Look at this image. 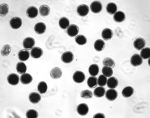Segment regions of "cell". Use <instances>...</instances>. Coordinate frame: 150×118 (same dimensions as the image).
Masks as SVG:
<instances>
[{
  "mask_svg": "<svg viewBox=\"0 0 150 118\" xmlns=\"http://www.w3.org/2000/svg\"><path fill=\"white\" fill-rule=\"evenodd\" d=\"M35 44V41L34 39L29 37L25 39L23 42V46L26 50H30L34 47Z\"/></svg>",
  "mask_w": 150,
  "mask_h": 118,
  "instance_id": "cell-1",
  "label": "cell"
},
{
  "mask_svg": "<svg viewBox=\"0 0 150 118\" xmlns=\"http://www.w3.org/2000/svg\"><path fill=\"white\" fill-rule=\"evenodd\" d=\"M85 79V75L83 72L81 71H76L73 75V80L76 83H82L84 81Z\"/></svg>",
  "mask_w": 150,
  "mask_h": 118,
  "instance_id": "cell-2",
  "label": "cell"
},
{
  "mask_svg": "<svg viewBox=\"0 0 150 118\" xmlns=\"http://www.w3.org/2000/svg\"><path fill=\"white\" fill-rule=\"evenodd\" d=\"M90 8L93 13H99L102 10V5L100 1H95L92 3Z\"/></svg>",
  "mask_w": 150,
  "mask_h": 118,
  "instance_id": "cell-3",
  "label": "cell"
},
{
  "mask_svg": "<svg viewBox=\"0 0 150 118\" xmlns=\"http://www.w3.org/2000/svg\"><path fill=\"white\" fill-rule=\"evenodd\" d=\"M77 11L79 15L82 17H85L89 12V8L87 5L82 4L77 7Z\"/></svg>",
  "mask_w": 150,
  "mask_h": 118,
  "instance_id": "cell-4",
  "label": "cell"
},
{
  "mask_svg": "<svg viewBox=\"0 0 150 118\" xmlns=\"http://www.w3.org/2000/svg\"><path fill=\"white\" fill-rule=\"evenodd\" d=\"M143 59L140 54H135L132 56L130 59V62L132 66H140L143 63Z\"/></svg>",
  "mask_w": 150,
  "mask_h": 118,
  "instance_id": "cell-5",
  "label": "cell"
},
{
  "mask_svg": "<svg viewBox=\"0 0 150 118\" xmlns=\"http://www.w3.org/2000/svg\"><path fill=\"white\" fill-rule=\"evenodd\" d=\"M10 24L11 26L13 29H19L22 25V19L18 17H14L11 19Z\"/></svg>",
  "mask_w": 150,
  "mask_h": 118,
  "instance_id": "cell-6",
  "label": "cell"
},
{
  "mask_svg": "<svg viewBox=\"0 0 150 118\" xmlns=\"http://www.w3.org/2000/svg\"><path fill=\"white\" fill-rule=\"evenodd\" d=\"M79 31V28L75 24H71L69 26L67 29V32L70 37H75L78 34Z\"/></svg>",
  "mask_w": 150,
  "mask_h": 118,
  "instance_id": "cell-7",
  "label": "cell"
},
{
  "mask_svg": "<svg viewBox=\"0 0 150 118\" xmlns=\"http://www.w3.org/2000/svg\"><path fill=\"white\" fill-rule=\"evenodd\" d=\"M63 62L66 63H70L73 61L74 54L71 52H67L63 53L61 57Z\"/></svg>",
  "mask_w": 150,
  "mask_h": 118,
  "instance_id": "cell-8",
  "label": "cell"
},
{
  "mask_svg": "<svg viewBox=\"0 0 150 118\" xmlns=\"http://www.w3.org/2000/svg\"><path fill=\"white\" fill-rule=\"evenodd\" d=\"M145 40L142 38H137L134 42V47L136 49L138 50H142L145 47Z\"/></svg>",
  "mask_w": 150,
  "mask_h": 118,
  "instance_id": "cell-9",
  "label": "cell"
},
{
  "mask_svg": "<svg viewBox=\"0 0 150 118\" xmlns=\"http://www.w3.org/2000/svg\"><path fill=\"white\" fill-rule=\"evenodd\" d=\"M77 111L78 113L81 116H85L89 111V107L86 103H82L77 106Z\"/></svg>",
  "mask_w": 150,
  "mask_h": 118,
  "instance_id": "cell-10",
  "label": "cell"
},
{
  "mask_svg": "<svg viewBox=\"0 0 150 118\" xmlns=\"http://www.w3.org/2000/svg\"><path fill=\"white\" fill-rule=\"evenodd\" d=\"M118 93L117 91L114 89H110L105 93V97L110 101H113L117 98Z\"/></svg>",
  "mask_w": 150,
  "mask_h": 118,
  "instance_id": "cell-11",
  "label": "cell"
},
{
  "mask_svg": "<svg viewBox=\"0 0 150 118\" xmlns=\"http://www.w3.org/2000/svg\"><path fill=\"white\" fill-rule=\"evenodd\" d=\"M7 80L11 85H16L19 83V76L16 74L12 73L9 75L7 77Z\"/></svg>",
  "mask_w": 150,
  "mask_h": 118,
  "instance_id": "cell-12",
  "label": "cell"
},
{
  "mask_svg": "<svg viewBox=\"0 0 150 118\" xmlns=\"http://www.w3.org/2000/svg\"><path fill=\"white\" fill-rule=\"evenodd\" d=\"M43 52L41 48L39 47H35L32 49L30 54L32 57L34 59H39L43 55Z\"/></svg>",
  "mask_w": 150,
  "mask_h": 118,
  "instance_id": "cell-13",
  "label": "cell"
},
{
  "mask_svg": "<svg viewBox=\"0 0 150 118\" xmlns=\"http://www.w3.org/2000/svg\"><path fill=\"white\" fill-rule=\"evenodd\" d=\"M38 13V9L35 6L29 7L26 10V14L31 19L36 18Z\"/></svg>",
  "mask_w": 150,
  "mask_h": 118,
  "instance_id": "cell-14",
  "label": "cell"
},
{
  "mask_svg": "<svg viewBox=\"0 0 150 118\" xmlns=\"http://www.w3.org/2000/svg\"><path fill=\"white\" fill-rule=\"evenodd\" d=\"M34 30L38 34H43L46 30V26L43 23H38L35 25Z\"/></svg>",
  "mask_w": 150,
  "mask_h": 118,
  "instance_id": "cell-15",
  "label": "cell"
},
{
  "mask_svg": "<svg viewBox=\"0 0 150 118\" xmlns=\"http://www.w3.org/2000/svg\"><path fill=\"white\" fill-rule=\"evenodd\" d=\"M119 81L117 79L114 77H110L107 80V85L109 88L115 89L117 87Z\"/></svg>",
  "mask_w": 150,
  "mask_h": 118,
  "instance_id": "cell-16",
  "label": "cell"
},
{
  "mask_svg": "<svg viewBox=\"0 0 150 118\" xmlns=\"http://www.w3.org/2000/svg\"><path fill=\"white\" fill-rule=\"evenodd\" d=\"M29 99L31 102L33 104H37L39 102L41 99V97L38 93L33 92L29 95Z\"/></svg>",
  "mask_w": 150,
  "mask_h": 118,
  "instance_id": "cell-17",
  "label": "cell"
},
{
  "mask_svg": "<svg viewBox=\"0 0 150 118\" xmlns=\"http://www.w3.org/2000/svg\"><path fill=\"white\" fill-rule=\"evenodd\" d=\"M30 55L29 51L23 49L18 52V57L19 60L22 61H25L29 59Z\"/></svg>",
  "mask_w": 150,
  "mask_h": 118,
  "instance_id": "cell-18",
  "label": "cell"
},
{
  "mask_svg": "<svg viewBox=\"0 0 150 118\" xmlns=\"http://www.w3.org/2000/svg\"><path fill=\"white\" fill-rule=\"evenodd\" d=\"M113 35V33L112 31L109 28H106L102 31V37L105 40H108L112 39Z\"/></svg>",
  "mask_w": 150,
  "mask_h": 118,
  "instance_id": "cell-19",
  "label": "cell"
},
{
  "mask_svg": "<svg viewBox=\"0 0 150 118\" xmlns=\"http://www.w3.org/2000/svg\"><path fill=\"white\" fill-rule=\"evenodd\" d=\"M113 19L116 22L121 23L125 20L126 16L124 12L121 11H117L114 14Z\"/></svg>",
  "mask_w": 150,
  "mask_h": 118,
  "instance_id": "cell-20",
  "label": "cell"
},
{
  "mask_svg": "<svg viewBox=\"0 0 150 118\" xmlns=\"http://www.w3.org/2000/svg\"><path fill=\"white\" fill-rule=\"evenodd\" d=\"M33 80V77L29 73H24L21 77V82L24 84H29L32 82Z\"/></svg>",
  "mask_w": 150,
  "mask_h": 118,
  "instance_id": "cell-21",
  "label": "cell"
},
{
  "mask_svg": "<svg viewBox=\"0 0 150 118\" xmlns=\"http://www.w3.org/2000/svg\"><path fill=\"white\" fill-rule=\"evenodd\" d=\"M62 72L60 69L55 67L51 71L50 75L52 78L59 79L62 76Z\"/></svg>",
  "mask_w": 150,
  "mask_h": 118,
  "instance_id": "cell-22",
  "label": "cell"
},
{
  "mask_svg": "<svg viewBox=\"0 0 150 118\" xmlns=\"http://www.w3.org/2000/svg\"><path fill=\"white\" fill-rule=\"evenodd\" d=\"M134 93V89L133 88L130 86H128L123 89L122 94L125 98L130 97Z\"/></svg>",
  "mask_w": 150,
  "mask_h": 118,
  "instance_id": "cell-23",
  "label": "cell"
},
{
  "mask_svg": "<svg viewBox=\"0 0 150 118\" xmlns=\"http://www.w3.org/2000/svg\"><path fill=\"white\" fill-rule=\"evenodd\" d=\"M105 42L102 40H97L94 43V48L98 52H100L103 50L105 48Z\"/></svg>",
  "mask_w": 150,
  "mask_h": 118,
  "instance_id": "cell-24",
  "label": "cell"
},
{
  "mask_svg": "<svg viewBox=\"0 0 150 118\" xmlns=\"http://www.w3.org/2000/svg\"><path fill=\"white\" fill-rule=\"evenodd\" d=\"M106 93L105 88L102 87H98L93 91V94L97 98H100L105 96Z\"/></svg>",
  "mask_w": 150,
  "mask_h": 118,
  "instance_id": "cell-25",
  "label": "cell"
},
{
  "mask_svg": "<svg viewBox=\"0 0 150 118\" xmlns=\"http://www.w3.org/2000/svg\"><path fill=\"white\" fill-rule=\"evenodd\" d=\"M87 84L91 88H94L98 85V78L95 76L89 77L87 80Z\"/></svg>",
  "mask_w": 150,
  "mask_h": 118,
  "instance_id": "cell-26",
  "label": "cell"
},
{
  "mask_svg": "<svg viewBox=\"0 0 150 118\" xmlns=\"http://www.w3.org/2000/svg\"><path fill=\"white\" fill-rule=\"evenodd\" d=\"M99 72V68L98 65L93 64L90 66L89 68V72L91 76H95L98 75Z\"/></svg>",
  "mask_w": 150,
  "mask_h": 118,
  "instance_id": "cell-27",
  "label": "cell"
},
{
  "mask_svg": "<svg viewBox=\"0 0 150 118\" xmlns=\"http://www.w3.org/2000/svg\"><path fill=\"white\" fill-rule=\"evenodd\" d=\"M117 5L114 3H110L108 4L106 7V10L108 13L113 15L117 11Z\"/></svg>",
  "mask_w": 150,
  "mask_h": 118,
  "instance_id": "cell-28",
  "label": "cell"
},
{
  "mask_svg": "<svg viewBox=\"0 0 150 118\" xmlns=\"http://www.w3.org/2000/svg\"><path fill=\"white\" fill-rule=\"evenodd\" d=\"M50 10L49 6L47 5H42L40 6L39 9L40 15L42 16L46 17L50 13Z\"/></svg>",
  "mask_w": 150,
  "mask_h": 118,
  "instance_id": "cell-29",
  "label": "cell"
},
{
  "mask_svg": "<svg viewBox=\"0 0 150 118\" xmlns=\"http://www.w3.org/2000/svg\"><path fill=\"white\" fill-rule=\"evenodd\" d=\"M59 24L60 27L63 29H66L70 25L69 19L66 17L62 18L59 20Z\"/></svg>",
  "mask_w": 150,
  "mask_h": 118,
  "instance_id": "cell-30",
  "label": "cell"
},
{
  "mask_svg": "<svg viewBox=\"0 0 150 118\" xmlns=\"http://www.w3.org/2000/svg\"><path fill=\"white\" fill-rule=\"evenodd\" d=\"M16 69L19 73L21 74H23L25 73L26 70H27V68L24 63L19 62L17 64Z\"/></svg>",
  "mask_w": 150,
  "mask_h": 118,
  "instance_id": "cell-31",
  "label": "cell"
},
{
  "mask_svg": "<svg viewBox=\"0 0 150 118\" xmlns=\"http://www.w3.org/2000/svg\"><path fill=\"white\" fill-rule=\"evenodd\" d=\"M47 86L46 82L44 81L40 82L38 85V90L40 94H44L47 92Z\"/></svg>",
  "mask_w": 150,
  "mask_h": 118,
  "instance_id": "cell-32",
  "label": "cell"
},
{
  "mask_svg": "<svg viewBox=\"0 0 150 118\" xmlns=\"http://www.w3.org/2000/svg\"><path fill=\"white\" fill-rule=\"evenodd\" d=\"M9 7L6 4H3L0 6V15L2 16H5L9 12Z\"/></svg>",
  "mask_w": 150,
  "mask_h": 118,
  "instance_id": "cell-33",
  "label": "cell"
},
{
  "mask_svg": "<svg viewBox=\"0 0 150 118\" xmlns=\"http://www.w3.org/2000/svg\"><path fill=\"white\" fill-rule=\"evenodd\" d=\"M75 41L79 45H84L86 44L87 40L86 37L82 35H79L76 37Z\"/></svg>",
  "mask_w": 150,
  "mask_h": 118,
  "instance_id": "cell-34",
  "label": "cell"
},
{
  "mask_svg": "<svg viewBox=\"0 0 150 118\" xmlns=\"http://www.w3.org/2000/svg\"><path fill=\"white\" fill-rule=\"evenodd\" d=\"M103 64L105 66L110 68H113L115 65V63L112 59L109 58H106L104 59Z\"/></svg>",
  "mask_w": 150,
  "mask_h": 118,
  "instance_id": "cell-35",
  "label": "cell"
},
{
  "mask_svg": "<svg viewBox=\"0 0 150 118\" xmlns=\"http://www.w3.org/2000/svg\"><path fill=\"white\" fill-rule=\"evenodd\" d=\"M140 56L144 59H149L150 56L149 47H146L142 49L140 53Z\"/></svg>",
  "mask_w": 150,
  "mask_h": 118,
  "instance_id": "cell-36",
  "label": "cell"
},
{
  "mask_svg": "<svg viewBox=\"0 0 150 118\" xmlns=\"http://www.w3.org/2000/svg\"><path fill=\"white\" fill-rule=\"evenodd\" d=\"M102 73L105 76L109 77L112 76L113 71L112 68L105 66L102 68Z\"/></svg>",
  "mask_w": 150,
  "mask_h": 118,
  "instance_id": "cell-37",
  "label": "cell"
},
{
  "mask_svg": "<svg viewBox=\"0 0 150 118\" xmlns=\"http://www.w3.org/2000/svg\"><path fill=\"white\" fill-rule=\"evenodd\" d=\"M98 85L100 87H104L106 85L107 78L105 75H100L98 77Z\"/></svg>",
  "mask_w": 150,
  "mask_h": 118,
  "instance_id": "cell-38",
  "label": "cell"
},
{
  "mask_svg": "<svg viewBox=\"0 0 150 118\" xmlns=\"http://www.w3.org/2000/svg\"><path fill=\"white\" fill-rule=\"evenodd\" d=\"M11 52V47L9 45H4L1 51V54L4 56H8Z\"/></svg>",
  "mask_w": 150,
  "mask_h": 118,
  "instance_id": "cell-39",
  "label": "cell"
},
{
  "mask_svg": "<svg viewBox=\"0 0 150 118\" xmlns=\"http://www.w3.org/2000/svg\"><path fill=\"white\" fill-rule=\"evenodd\" d=\"M38 116V112L34 110H28L26 113V117L27 118H37Z\"/></svg>",
  "mask_w": 150,
  "mask_h": 118,
  "instance_id": "cell-40",
  "label": "cell"
},
{
  "mask_svg": "<svg viewBox=\"0 0 150 118\" xmlns=\"http://www.w3.org/2000/svg\"><path fill=\"white\" fill-rule=\"evenodd\" d=\"M81 97L84 98H91L93 96L92 91L88 90L83 91L81 92Z\"/></svg>",
  "mask_w": 150,
  "mask_h": 118,
  "instance_id": "cell-41",
  "label": "cell"
},
{
  "mask_svg": "<svg viewBox=\"0 0 150 118\" xmlns=\"http://www.w3.org/2000/svg\"><path fill=\"white\" fill-rule=\"evenodd\" d=\"M93 118H105V117L103 114L102 113H98L94 116Z\"/></svg>",
  "mask_w": 150,
  "mask_h": 118,
  "instance_id": "cell-42",
  "label": "cell"
}]
</instances>
